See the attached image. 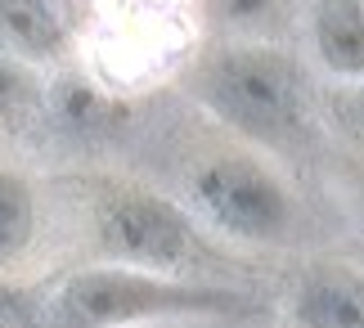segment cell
<instances>
[{"label": "cell", "instance_id": "cell-1", "mask_svg": "<svg viewBox=\"0 0 364 328\" xmlns=\"http://www.w3.org/2000/svg\"><path fill=\"white\" fill-rule=\"evenodd\" d=\"M207 306H234L230 292H203L158 283L131 270H86L59 292V319L63 328H113L144 315H176V310H207Z\"/></svg>", "mask_w": 364, "mask_h": 328}, {"label": "cell", "instance_id": "cell-2", "mask_svg": "<svg viewBox=\"0 0 364 328\" xmlns=\"http://www.w3.org/2000/svg\"><path fill=\"white\" fill-rule=\"evenodd\" d=\"M203 95L220 117L252 135H274L297 122V77L279 54L265 50H234L212 63Z\"/></svg>", "mask_w": 364, "mask_h": 328}, {"label": "cell", "instance_id": "cell-3", "mask_svg": "<svg viewBox=\"0 0 364 328\" xmlns=\"http://www.w3.org/2000/svg\"><path fill=\"white\" fill-rule=\"evenodd\" d=\"M198 203L207 207V216L220 230H230L239 238H270L288 221V194L257 162H243V158L203 166Z\"/></svg>", "mask_w": 364, "mask_h": 328}, {"label": "cell", "instance_id": "cell-4", "mask_svg": "<svg viewBox=\"0 0 364 328\" xmlns=\"http://www.w3.org/2000/svg\"><path fill=\"white\" fill-rule=\"evenodd\" d=\"M100 234L108 252L126 256L135 265H176L189 248V225L185 216L149 194H126L113 198L100 216Z\"/></svg>", "mask_w": 364, "mask_h": 328}, {"label": "cell", "instance_id": "cell-5", "mask_svg": "<svg viewBox=\"0 0 364 328\" xmlns=\"http://www.w3.org/2000/svg\"><path fill=\"white\" fill-rule=\"evenodd\" d=\"M315 41L333 73L360 77L364 73V9L360 0H324L315 14Z\"/></svg>", "mask_w": 364, "mask_h": 328}, {"label": "cell", "instance_id": "cell-6", "mask_svg": "<svg viewBox=\"0 0 364 328\" xmlns=\"http://www.w3.org/2000/svg\"><path fill=\"white\" fill-rule=\"evenodd\" d=\"M301 328H364L360 283L346 275H315L297 297Z\"/></svg>", "mask_w": 364, "mask_h": 328}, {"label": "cell", "instance_id": "cell-7", "mask_svg": "<svg viewBox=\"0 0 364 328\" xmlns=\"http://www.w3.org/2000/svg\"><path fill=\"white\" fill-rule=\"evenodd\" d=\"M32 230H36V203H32V189L0 171V261L5 256H18L27 243H32Z\"/></svg>", "mask_w": 364, "mask_h": 328}, {"label": "cell", "instance_id": "cell-8", "mask_svg": "<svg viewBox=\"0 0 364 328\" xmlns=\"http://www.w3.org/2000/svg\"><path fill=\"white\" fill-rule=\"evenodd\" d=\"M0 27L9 41H18L23 50H50L59 41V23L41 0H0Z\"/></svg>", "mask_w": 364, "mask_h": 328}, {"label": "cell", "instance_id": "cell-9", "mask_svg": "<svg viewBox=\"0 0 364 328\" xmlns=\"http://www.w3.org/2000/svg\"><path fill=\"white\" fill-rule=\"evenodd\" d=\"M0 328H41V310L32 306V297L0 288Z\"/></svg>", "mask_w": 364, "mask_h": 328}, {"label": "cell", "instance_id": "cell-10", "mask_svg": "<svg viewBox=\"0 0 364 328\" xmlns=\"http://www.w3.org/2000/svg\"><path fill=\"white\" fill-rule=\"evenodd\" d=\"M27 95H32V77H27V73H23L18 63L0 59V112L18 108V104H23Z\"/></svg>", "mask_w": 364, "mask_h": 328}, {"label": "cell", "instance_id": "cell-11", "mask_svg": "<svg viewBox=\"0 0 364 328\" xmlns=\"http://www.w3.org/2000/svg\"><path fill=\"white\" fill-rule=\"evenodd\" d=\"M212 5L225 23H252V18H261L274 0H212Z\"/></svg>", "mask_w": 364, "mask_h": 328}, {"label": "cell", "instance_id": "cell-12", "mask_svg": "<svg viewBox=\"0 0 364 328\" xmlns=\"http://www.w3.org/2000/svg\"><path fill=\"white\" fill-rule=\"evenodd\" d=\"M63 104H68V112H73L77 122H95V117L104 112V99L95 95V90H68Z\"/></svg>", "mask_w": 364, "mask_h": 328}]
</instances>
